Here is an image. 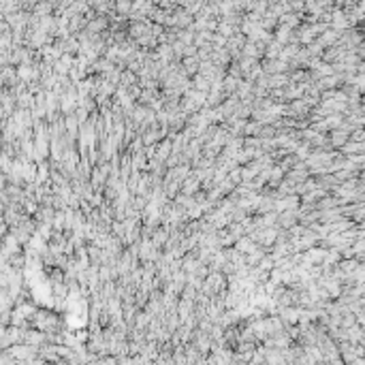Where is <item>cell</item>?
<instances>
[{
    "mask_svg": "<svg viewBox=\"0 0 365 365\" xmlns=\"http://www.w3.org/2000/svg\"><path fill=\"white\" fill-rule=\"evenodd\" d=\"M103 28H105L103 17H96V19H92V24H90V30H94V32H98V30H103Z\"/></svg>",
    "mask_w": 365,
    "mask_h": 365,
    "instance_id": "1",
    "label": "cell"
}]
</instances>
